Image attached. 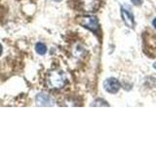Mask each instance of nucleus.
<instances>
[{
    "mask_svg": "<svg viewBox=\"0 0 156 146\" xmlns=\"http://www.w3.org/2000/svg\"><path fill=\"white\" fill-rule=\"evenodd\" d=\"M46 83H47V86L50 88V89L60 90L66 85V77L62 71H58V70L50 71L47 75Z\"/></svg>",
    "mask_w": 156,
    "mask_h": 146,
    "instance_id": "obj_1",
    "label": "nucleus"
},
{
    "mask_svg": "<svg viewBox=\"0 0 156 146\" xmlns=\"http://www.w3.org/2000/svg\"><path fill=\"white\" fill-rule=\"evenodd\" d=\"M79 23L83 27H85L94 33L98 32L99 29V21L94 16H84L79 18Z\"/></svg>",
    "mask_w": 156,
    "mask_h": 146,
    "instance_id": "obj_2",
    "label": "nucleus"
},
{
    "mask_svg": "<svg viewBox=\"0 0 156 146\" xmlns=\"http://www.w3.org/2000/svg\"><path fill=\"white\" fill-rule=\"evenodd\" d=\"M120 83L115 78H108L104 82V88L107 92L110 94H116L120 90Z\"/></svg>",
    "mask_w": 156,
    "mask_h": 146,
    "instance_id": "obj_3",
    "label": "nucleus"
},
{
    "mask_svg": "<svg viewBox=\"0 0 156 146\" xmlns=\"http://www.w3.org/2000/svg\"><path fill=\"white\" fill-rule=\"evenodd\" d=\"M53 102L54 101L51 99V96L44 94V92H40L36 96V104L38 106H52Z\"/></svg>",
    "mask_w": 156,
    "mask_h": 146,
    "instance_id": "obj_4",
    "label": "nucleus"
},
{
    "mask_svg": "<svg viewBox=\"0 0 156 146\" xmlns=\"http://www.w3.org/2000/svg\"><path fill=\"white\" fill-rule=\"evenodd\" d=\"M100 5L99 0H81V7L87 12H94Z\"/></svg>",
    "mask_w": 156,
    "mask_h": 146,
    "instance_id": "obj_5",
    "label": "nucleus"
},
{
    "mask_svg": "<svg viewBox=\"0 0 156 146\" xmlns=\"http://www.w3.org/2000/svg\"><path fill=\"white\" fill-rule=\"evenodd\" d=\"M121 17H122V19H123V22L128 27L133 28L135 26V19H134L133 15L124 8H121Z\"/></svg>",
    "mask_w": 156,
    "mask_h": 146,
    "instance_id": "obj_6",
    "label": "nucleus"
},
{
    "mask_svg": "<svg viewBox=\"0 0 156 146\" xmlns=\"http://www.w3.org/2000/svg\"><path fill=\"white\" fill-rule=\"evenodd\" d=\"M35 51L38 55L40 56H44L47 53V47L45 44H43L41 42H38L35 45Z\"/></svg>",
    "mask_w": 156,
    "mask_h": 146,
    "instance_id": "obj_7",
    "label": "nucleus"
},
{
    "mask_svg": "<svg viewBox=\"0 0 156 146\" xmlns=\"http://www.w3.org/2000/svg\"><path fill=\"white\" fill-rule=\"evenodd\" d=\"M92 106H108V104H107V102L105 100L99 99H96L94 102H93Z\"/></svg>",
    "mask_w": 156,
    "mask_h": 146,
    "instance_id": "obj_8",
    "label": "nucleus"
},
{
    "mask_svg": "<svg viewBox=\"0 0 156 146\" xmlns=\"http://www.w3.org/2000/svg\"><path fill=\"white\" fill-rule=\"evenodd\" d=\"M131 1L134 5H136V6H140V5H141V3H143V0H131Z\"/></svg>",
    "mask_w": 156,
    "mask_h": 146,
    "instance_id": "obj_9",
    "label": "nucleus"
},
{
    "mask_svg": "<svg viewBox=\"0 0 156 146\" xmlns=\"http://www.w3.org/2000/svg\"><path fill=\"white\" fill-rule=\"evenodd\" d=\"M2 52H3V48H2V45L0 44V57L2 55Z\"/></svg>",
    "mask_w": 156,
    "mask_h": 146,
    "instance_id": "obj_10",
    "label": "nucleus"
},
{
    "mask_svg": "<svg viewBox=\"0 0 156 146\" xmlns=\"http://www.w3.org/2000/svg\"><path fill=\"white\" fill-rule=\"evenodd\" d=\"M152 24H153V26H154V27L156 28V18H155V19H153V22H152Z\"/></svg>",
    "mask_w": 156,
    "mask_h": 146,
    "instance_id": "obj_11",
    "label": "nucleus"
},
{
    "mask_svg": "<svg viewBox=\"0 0 156 146\" xmlns=\"http://www.w3.org/2000/svg\"><path fill=\"white\" fill-rule=\"evenodd\" d=\"M153 67H154V68H156V62H155L154 64H153Z\"/></svg>",
    "mask_w": 156,
    "mask_h": 146,
    "instance_id": "obj_12",
    "label": "nucleus"
}]
</instances>
